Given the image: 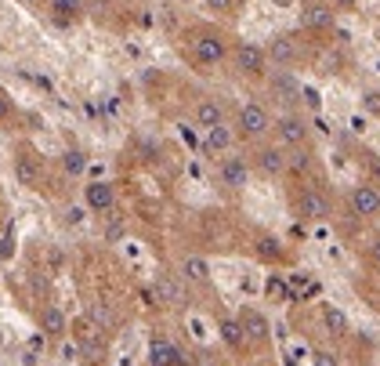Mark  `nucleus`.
I'll return each mask as SVG.
<instances>
[{"label":"nucleus","mask_w":380,"mask_h":366,"mask_svg":"<svg viewBox=\"0 0 380 366\" xmlns=\"http://www.w3.org/2000/svg\"><path fill=\"white\" fill-rule=\"evenodd\" d=\"M250 178V167L239 160V156H228L225 164H221V185H228V189H243Z\"/></svg>","instance_id":"10"},{"label":"nucleus","mask_w":380,"mask_h":366,"mask_svg":"<svg viewBox=\"0 0 380 366\" xmlns=\"http://www.w3.org/2000/svg\"><path fill=\"white\" fill-rule=\"evenodd\" d=\"M62 171L73 174V178H76V174H84V171H87V156H84L80 149H69L66 156H62Z\"/></svg>","instance_id":"24"},{"label":"nucleus","mask_w":380,"mask_h":366,"mask_svg":"<svg viewBox=\"0 0 380 366\" xmlns=\"http://www.w3.org/2000/svg\"><path fill=\"white\" fill-rule=\"evenodd\" d=\"M272 94L279 102H293L297 94H300V87H297V80L290 73H279V76H272Z\"/></svg>","instance_id":"17"},{"label":"nucleus","mask_w":380,"mask_h":366,"mask_svg":"<svg viewBox=\"0 0 380 366\" xmlns=\"http://www.w3.org/2000/svg\"><path fill=\"white\" fill-rule=\"evenodd\" d=\"M15 178H19V185H26V189H37V182H40V156L22 152L19 160H15Z\"/></svg>","instance_id":"9"},{"label":"nucleus","mask_w":380,"mask_h":366,"mask_svg":"<svg viewBox=\"0 0 380 366\" xmlns=\"http://www.w3.org/2000/svg\"><path fill=\"white\" fill-rule=\"evenodd\" d=\"M156 297H160V301H167V305H181V301H185V294H181V286L174 283L170 276H163V279H156Z\"/></svg>","instance_id":"19"},{"label":"nucleus","mask_w":380,"mask_h":366,"mask_svg":"<svg viewBox=\"0 0 380 366\" xmlns=\"http://www.w3.org/2000/svg\"><path fill=\"white\" fill-rule=\"evenodd\" d=\"M268 58H272L275 66H290V62L297 58V44L290 37H275L272 44H268Z\"/></svg>","instance_id":"13"},{"label":"nucleus","mask_w":380,"mask_h":366,"mask_svg":"<svg viewBox=\"0 0 380 366\" xmlns=\"http://www.w3.org/2000/svg\"><path fill=\"white\" fill-rule=\"evenodd\" d=\"M221 338H225L232 348H243L246 330H243V323H239V320H225V323H221Z\"/></svg>","instance_id":"23"},{"label":"nucleus","mask_w":380,"mask_h":366,"mask_svg":"<svg viewBox=\"0 0 380 366\" xmlns=\"http://www.w3.org/2000/svg\"><path fill=\"white\" fill-rule=\"evenodd\" d=\"M40 330L47 333V338H62V333H66V315H62L55 305H47L40 312Z\"/></svg>","instance_id":"15"},{"label":"nucleus","mask_w":380,"mask_h":366,"mask_svg":"<svg viewBox=\"0 0 380 366\" xmlns=\"http://www.w3.org/2000/svg\"><path fill=\"white\" fill-rule=\"evenodd\" d=\"M51 11H55L58 22H73L84 8H80V0H51Z\"/></svg>","instance_id":"22"},{"label":"nucleus","mask_w":380,"mask_h":366,"mask_svg":"<svg viewBox=\"0 0 380 366\" xmlns=\"http://www.w3.org/2000/svg\"><path fill=\"white\" fill-rule=\"evenodd\" d=\"M257 254H261L264 261H275L282 250H279V243L272 240V236H261V240H257Z\"/></svg>","instance_id":"25"},{"label":"nucleus","mask_w":380,"mask_h":366,"mask_svg":"<svg viewBox=\"0 0 380 366\" xmlns=\"http://www.w3.org/2000/svg\"><path fill=\"white\" fill-rule=\"evenodd\" d=\"M366 109H370V113H380V94H377V91L366 94Z\"/></svg>","instance_id":"31"},{"label":"nucleus","mask_w":380,"mask_h":366,"mask_svg":"<svg viewBox=\"0 0 380 366\" xmlns=\"http://www.w3.org/2000/svg\"><path fill=\"white\" fill-rule=\"evenodd\" d=\"M323 323H326V330L334 333V338H344V333H347V315L341 308H334V305L323 308Z\"/></svg>","instance_id":"18"},{"label":"nucleus","mask_w":380,"mask_h":366,"mask_svg":"<svg viewBox=\"0 0 380 366\" xmlns=\"http://www.w3.org/2000/svg\"><path fill=\"white\" fill-rule=\"evenodd\" d=\"M370 258H373V261H377V265H380V240H377V243H373V247H370Z\"/></svg>","instance_id":"35"},{"label":"nucleus","mask_w":380,"mask_h":366,"mask_svg":"<svg viewBox=\"0 0 380 366\" xmlns=\"http://www.w3.org/2000/svg\"><path fill=\"white\" fill-rule=\"evenodd\" d=\"M275 134H279V141L282 146H290V149H300L305 146V138H308V123L300 120V116H282L279 123H275Z\"/></svg>","instance_id":"3"},{"label":"nucleus","mask_w":380,"mask_h":366,"mask_svg":"<svg viewBox=\"0 0 380 366\" xmlns=\"http://www.w3.org/2000/svg\"><path fill=\"white\" fill-rule=\"evenodd\" d=\"M239 323H243V330H246V338H253V341H264V338H268V320H264L261 312L246 308Z\"/></svg>","instance_id":"16"},{"label":"nucleus","mask_w":380,"mask_h":366,"mask_svg":"<svg viewBox=\"0 0 380 366\" xmlns=\"http://www.w3.org/2000/svg\"><path fill=\"white\" fill-rule=\"evenodd\" d=\"M15 250V240H11V232H4V240H0V254H11Z\"/></svg>","instance_id":"33"},{"label":"nucleus","mask_w":380,"mask_h":366,"mask_svg":"<svg viewBox=\"0 0 380 366\" xmlns=\"http://www.w3.org/2000/svg\"><path fill=\"white\" fill-rule=\"evenodd\" d=\"M308 164H311V156H308L305 149L287 152V171H308Z\"/></svg>","instance_id":"26"},{"label":"nucleus","mask_w":380,"mask_h":366,"mask_svg":"<svg viewBox=\"0 0 380 366\" xmlns=\"http://www.w3.org/2000/svg\"><path fill=\"white\" fill-rule=\"evenodd\" d=\"M337 4H341V8H352V4H355V0H337Z\"/></svg>","instance_id":"36"},{"label":"nucleus","mask_w":380,"mask_h":366,"mask_svg":"<svg viewBox=\"0 0 380 366\" xmlns=\"http://www.w3.org/2000/svg\"><path fill=\"white\" fill-rule=\"evenodd\" d=\"M181 276H185L188 283H207V276H210V265L203 261V258H185V265H181Z\"/></svg>","instance_id":"20"},{"label":"nucleus","mask_w":380,"mask_h":366,"mask_svg":"<svg viewBox=\"0 0 380 366\" xmlns=\"http://www.w3.org/2000/svg\"><path fill=\"white\" fill-rule=\"evenodd\" d=\"M232 127L228 123H217V127H210L207 131V141H203V149L207 152H225V149H232Z\"/></svg>","instance_id":"14"},{"label":"nucleus","mask_w":380,"mask_h":366,"mask_svg":"<svg viewBox=\"0 0 380 366\" xmlns=\"http://www.w3.org/2000/svg\"><path fill=\"white\" fill-rule=\"evenodd\" d=\"M264 62H268V51H261L257 44H239V51H235V66H239V73H246V76H261Z\"/></svg>","instance_id":"4"},{"label":"nucleus","mask_w":380,"mask_h":366,"mask_svg":"<svg viewBox=\"0 0 380 366\" xmlns=\"http://www.w3.org/2000/svg\"><path fill=\"white\" fill-rule=\"evenodd\" d=\"M297 214L308 218V221L329 218V200H326V193H319V189H305V193H300V200H297Z\"/></svg>","instance_id":"2"},{"label":"nucleus","mask_w":380,"mask_h":366,"mask_svg":"<svg viewBox=\"0 0 380 366\" xmlns=\"http://www.w3.org/2000/svg\"><path fill=\"white\" fill-rule=\"evenodd\" d=\"M149 366H185V359H181V352H178V345L156 338V341L149 345Z\"/></svg>","instance_id":"7"},{"label":"nucleus","mask_w":380,"mask_h":366,"mask_svg":"<svg viewBox=\"0 0 380 366\" xmlns=\"http://www.w3.org/2000/svg\"><path fill=\"white\" fill-rule=\"evenodd\" d=\"M203 4H207L210 11H228V8H232V0H203Z\"/></svg>","instance_id":"30"},{"label":"nucleus","mask_w":380,"mask_h":366,"mask_svg":"<svg viewBox=\"0 0 380 366\" xmlns=\"http://www.w3.org/2000/svg\"><path fill=\"white\" fill-rule=\"evenodd\" d=\"M192 55H196L199 66H217V62L225 58V44H221L217 37H196Z\"/></svg>","instance_id":"8"},{"label":"nucleus","mask_w":380,"mask_h":366,"mask_svg":"<svg viewBox=\"0 0 380 366\" xmlns=\"http://www.w3.org/2000/svg\"><path fill=\"white\" fill-rule=\"evenodd\" d=\"M196 123L203 127V131H210V127L225 123V109H221V102H214V98L199 102V105H196Z\"/></svg>","instance_id":"12"},{"label":"nucleus","mask_w":380,"mask_h":366,"mask_svg":"<svg viewBox=\"0 0 380 366\" xmlns=\"http://www.w3.org/2000/svg\"><path fill=\"white\" fill-rule=\"evenodd\" d=\"M352 211L359 218H377L380 214V189L377 185H359L352 193Z\"/></svg>","instance_id":"5"},{"label":"nucleus","mask_w":380,"mask_h":366,"mask_svg":"<svg viewBox=\"0 0 380 366\" xmlns=\"http://www.w3.org/2000/svg\"><path fill=\"white\" fill-rule=\"evenodd\" d=\"M91 320L98 326H109V323H113V312H109L105 305H91Z\"/></svg>","instance_id":"27"},{"label":"nucleus","mask_w":380,"mask_h":366,"mask_svg":"<svg viewBox=\"0 0 380 366\" xmlns=\"http://www.w3.org/2000/svg\"><path fill=\"white\" fill-rule=\"evenodd\" d=\"M257 171L268 174V178L282 174V171H287V152H282V149H261L257 152Z\"/></svg>","instance_id":"11"},{"label":"nucleus","mask_w":380,"mask_h":366,"mask_svg":"<svg viewBox=\"0 0 380 366\" xmlns=\"http://www.w3.org/2000/svg\"><path fill=\"white\" fill-rule=\"evenodd\" d=\"M84 203L91 207V211H113V203H116L113 185H109V182H91V185H84Z\"/></svg>","instance_id":"6"},{"label":"nucleus","mask_w":380,"mask_h":366,"mask_svg":"<svg viewBox=\"0 0 380 366\" xmlns=\"http://www.w3.org/2000/svg\"><path fill=\"white\" fill-rule=\"evenodd\" d=\"M268 127H272V116H268V109H264V105L246 102V105L239 109V131H243L246 138H261Z\"/></svg>","instance_id":"1"},{"label":"nucleus","mask_w":380,"mask_h":366,"mask_svg":"<svg viewBox=\"0 0 380 366\" xmlns=\"http://www.w3.org/2000/svg\"><path fill=\"white\" fill-rule=\"evenodd\" d=\"M305 102H308V105H319V94H315L311 87H305Z\"/></svg>","instance_id":"34"},{"label":"nucleus","mask_w":380,"mask_h":366,"mask_svg":"<svg viewBox=\"0 0 380 366\" xmlns=\"http://www.w3.org/2000/svg\"><path fill=\"white\" fill-rule=\"evenodd\" d=\"M315 366H337V356H329V352H315Z\"/></svg>","instance_id":"29"},{"label":"nucleus","mask_w":380,"mask_h":366,"mask_svg":"<svg viewBox=\"0 0 380 366\" xmlns=\"http://www.w3.org/2000/svg\"><path fill=\"white\" fill-rule=\"evenodd\" d=\"M300 22L311 26V29H326V26H334V11L329 8H308L305 15H300Z\"/></svg>","instance_id":"21"},{"label":"nucleus","mask_w":380,"mask_h":366,"mask_svg":"<svg viewBox=\"0 0 380 366\" xmlns=\"http://www.w3.org/2000/svg\"><path fill=\"white\" fill-rule=\"evenodd\" d=\"M268 294H272V297H287V301H290V286L282 283V279H268Z\"/></svg>","instance_id":"28"},{"label":"nucleus","mask_w":380,"mask_h":366,"mask_svg":"<svg viewBox=\"0 0 380 366\" xmlns=\"http://www.w3.org/2000/svg\"><path fill=\"white\" fill-rule=\"evenodd\" d=\"M8 113H11V98H8V94H4V91H0V120H4Z\"/></svg>","instance_id":"32"}]
</instances>
